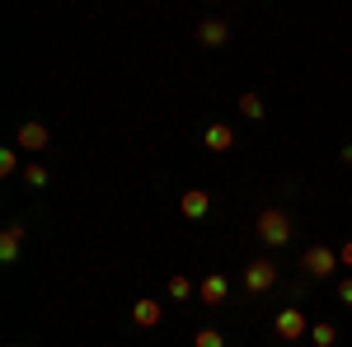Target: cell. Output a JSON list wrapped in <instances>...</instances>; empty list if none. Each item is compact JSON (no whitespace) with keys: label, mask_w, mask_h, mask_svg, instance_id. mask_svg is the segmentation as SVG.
<instances>
[{"label":"cell","mask_w":352,"mask_h":347,"mask_svg":"<svg viewBox=\"0 0 352 347\" xmlns=\"http://www.w3.org/2000/svg\"><path fill=\"white\" fill-rule=\"evenodd\" d=\"M24 183L28 188H47V169H43V164H24Z\"/></svg>","instance_id":"obj_16"},{"label":"cell","mask_w":352,"mask_h":347,"mask_svg":"<svg viewBox=\"0 0 352 347\" xmlns=\"http://www.w3.org/2000/svg\"><path fill=\"white\" fill-rule=\"evenodd\" d=\"M272 328H277V338H287V343H296V338H310V324H305V315H300L296 305L277 310V320H272Z\"/></svg>","instance_id":"obj_4"},{"label":"cell","mask_w":352,"mask_h":347,"mask_svg":"<svg viewBox=\"0 0 352 347\" xmlns=\"http://www.w3.org/2000/svg\"><path fill=\"white\" fill-rule=\"evenodd\" d=\"M338 263H343V267H352V240L343 244V249H338Z\"/></svg>","instance_id":"obj_19"},{"label":"cell","mask_w":352,"mask_h":347,"mask_svg":"<svg viewBox=\"0 0 352 347\" xmlns=\"http://www.w3.org/2000/svg\"><path fill=\"white\" fill-rule=\"evenodd\" d=\"M179 212L188 216V221H202V216H212V192H207V188H184V197H179Z\"/></svg>","instance_id":"obj_5"},{"label":"cell","mask_w":352,"mask_h":347,"mask_svg":"<svg viewBox=\"0 0 352 347\" xmlns=\"http://www.w3.org/2000/svg\"><path fill=\"white\" fill-rule=\"evenodd\" d=\"M14 169H19V150H0V174L10 179Z\"/></svg>","instance_id":"obj_17"},{"label":"cell","mask_w":352,"mask_h":347,"mask_svg":"<svg viewBox=\"0 0 352 347\" xmlns=\"http://www.w3.org/2000/svg\"><path fill=\"white\" fill-rule=\"evenodd\" d=\"M244 287H249V295H263L277 287V263L272 258H254V263L244 267Z\"/></svg>","instance_id":"obj_3"},{"label":"cell","mask_w":352,"mask_h":347,"mask_svg":"<svg viewBox=\"0 0 352 347\" xmlns=\"http://www.w3.org/2000/svg\"><path fill=\"white\" fill-rule=\"evenodd\" d=\"M310 343L315 347H333L338 343V328H333V324H310Z\"/></svg>","instance_id":"obj_12"},{"label":"cell","mask_w":352,"mask_h":347,"mask_svg":"<svg viewBox=\"0 0 352 347\" xmlns=\"http://www.w3.org/2000/svg\"><path fill=\"white\" fill-rule=\"evenodd\" d=\"M14 141H19V150H28V155H33V150H47V127L28 117V122H19V136H14Z\"/></svg>","instance_id":"obj_7"},{"label":"cell","mask_w":352,"mask_h":347,"mask_svg":"<svg viewBox=\"0 0 352 347\" xmlns=\"http://www.w3.org/2000/svg\"><path fill=\"white\" fill-rule=\"evenodd\" d=\"M254 230H258V240L268 244V249H287L292 244V216L277 212V207H268V212H258V221H254Z\"/></svg>","instance_id":"obj_1"},{"label":"cell","mask_w":352,"mask_h":347,"mask_svg":"<svg viewBox=\"0 0 352 347\" xmlns=\"http://www.w3.org/2000/svg\"><path fill=\"white\" fill-rule=\"evenodd\" d=\"M19 249H24V225L10 221L5 235H0V258H5V263H19Z\"/></svg>","instance_id":"obj_8"},{"label":"cell","mask_w":352,"mask_h":347,"mask_svg":"<svg viewBox=\"0 0 352 347\" xmlns=\"http://www.w3.org/2000/svg\"><path fill=\"white\" fill-rule=\"evenodd\" d=\"M240 113H244V117H254V122H258V117H268V113H263V99H258V94H240Z\"/></svg>","instance_id":"obj_13"},{"label":"cell","mask_w":352,"mask_h":347,"mask_svg":"<svg viewBox=\"0 0 352 347\" xmlns=\"http://www.w3.org/2000/svg\"><path fill=\"white\" fill-rule=\"evenodd\" d=\"M197 43H202V47H226V43H230V28L221 24V19H202V24H197Z\"/></svg>","instance_id":"obj_10"},{"label":"cell","mask_w":352,"mask_h":347,"mask_svg":"<svg viewBox=\"0 0 352 347\" xmlns=\"http://www.w3.org/2000/svg\"><path fill=\"white\" fill-rule=\"evenodd\" d=\"M197 300H202V305H226V300H230V282H226L221 272H207V277L197 282Z\"/></svg>","instance_id":"obj_6"},{"label":"cell","mask_w":352,"mask_h":347,"mask_svg":"<svg viewBox=\"0 0 352 347\" xmlns=\"http://www.w3.org/2000/svg\"><path fill=\"white\" fill-rule=\"evenodd\" d=\"M338 300H343V305H352V277H343V282H338Z\"/></svg>","instance_id":"obj_18"},{"label":"cell","mask_w":352,"mask_h":347,"mask_svg":"<svg viewBox=\"0 0 352 347\" xmlns=\"http://www.w3.org/2000/svg\"><path fill=\"white\" fill-rule=\"evenodd\" d=\"M338 155H343V164H352V141L343 146V150H338Z\"/></svg>","instance_id":"obj_20"},{"label":"cell","mask_w":352,"mask_h":347,"mask_svg":"<svg viewBox=\"0 0 352 347\" xmlns=\"http://www.w3.org/2000/svg\"><path fill=\"white\" fill-rule=\"evenodd\" d=\"M202 146H207V150H230V146H235V127H230V122H212V127H207V132H202Z\"/></svg>","instance_id":"obj_9"},{"label":"cell","mask_w":352,"mask_h":347,"mask_svg":"<svg viewBox=\"0 0 352 347\" xmlns=\"http://www.w3.org/2000/svg\"><path fill=\"white\" fill-rule=\"evenodd\" d=\"M169 295H174V300H188V295H192V282L184 277V272H174V277H169Z\"/></svg>","instance_id":"obj_14"},{"label":"cell","mask_w":352,"mask_h":347,"mask_svg":"<svg viewBox=\"0 0 352 347\" xmlns=\"http://www.w3.org/2000/svg\"><path fill=\"white\" fill-rule=\"evenodd\" d=\"M300 267H305V277H315V282H329L333 272H338V249H329V244H310L305 254H300Z\"/></svg>","instance_id":"obj_2"},{"label":"cell","mask_w":352,"mask_h":347,"mask_svg":"<svg viewBox=\"0 0 352 347\" xmlns=\"http://www.w3.org/2000/svg\"><path fill=\"white\" fill-rule=\"evenodd\" d=\"M160 320H164V305H160V300H146V295H141V300L132 305V324H141V328H155Z\"/></svg>","instance_id":"obj_11"},{"label":"cell","mask_w":352,"mask_h":347,"mask_svg":"<svg viewBox=\"0 0 352 347\" xmlns=\"http://www.w3.org/2000/svg\"><path fill=\"white\" fill-rule=\"evenodd\" d=\"M192 347H226V338H221L217 328H197L192 333Z\"/></svg>","instance_id":"obj_15"},{"label":"cell","mask_w":352,"mask_h":347,"mask_svg":"<svg viewBox=\"0 0 352 347\" xmlns=\"http://www.w3.org/2000/svg\"><path fill=\"white\" fill-rule=\"evenodd\" d=\"M14 347H19V343H14Z\"/></svg>","instance_id":"obj_21"}]
</instances>
